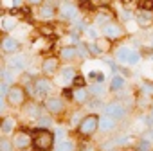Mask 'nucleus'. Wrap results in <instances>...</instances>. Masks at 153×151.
Instances as JSON below:
<instances>
[{
  "mask_svg": "<svg viewBox=\"0 0 153 151\" xmlns=\"http://www.w3.org/2000/svg\"><path fill=\"white\" fill-rule=\"evenodd\" d=\"M54 140H56V135L49 128H36V130H33V146L38 151H49V149H52L56 146Z\"/></svg>",
  "mask_w": 153,
  "mask_h": 151,
  "instance_id": "nucleus-1",
  "label": "nucleus"
},
{
  "mask_svg": "<svg viewBox=\"0 0 153 151\" xmlns=\"http://www.w3.org/2000/svg\"><path fill=\"white\" fill-rule=\"evenodd\" d=\"M114 56H115V59H117L119 63H124V65H137V63L140 61V54H139L135 49L128 47V45L117 47L115 52H114Z\"/></svg>",
  "mask_w": 153,
  "mask_h": 151,
  "instance_id": "nucleus-2",
  "label": "nucleus"
},
{
  "mask_svg": "<svg viewBox=\"0 0 153 151\" xmlns=\"http://www.w3.org/2000/svg\"><path fill=\"white\" fill-rule=\"evenodd\" d=\"M54 85L49 78H43V76H40V78L33 79V95L38 97V99H47L51 97V92H52Z\"/></svg>",
  "mask_w": 153,
  "mask_h": 151,
  "instance_id": "nucleus-3",
  "label": "nucleus"
},
{
  "mask_svg": "<svg viewBox=\"0 0 153 151\" xmlns=\"http://www.w3.org/2000/svg\"><path fill=\"white\" fill-rule=\"evenodd\" d=\"M97 130H99V115H96V113L85 115L83 121H81L79 126H78V131H79V135H83V137H92Z\"/></svg>",
  "mask_w": 153,
  "mask_h": 151,
  "instance_id": "nucleus-4",
  "label": "nucleus"
},
{
  "mask_svg": "<svg viewBox=\"0 0 153 151\" xmlns=\"http://www.w3.org/2000/svg\"><path fill=\"white\" fill-rule=\"evenodd\" d=\"M6 99H7V103H9L11 106H15V108L24 106V104H25V99H27L25 88L20 87V85H13V87L9 88V94H7Z\"/></svg>",
  "mask_w": 153,
  "mask_h": 151,
  "instance_id": "nucleus-5",
  "label": "nucleus"
},
{
  "mask_svg": "<svg viewBox=\"0 0 153 151\" xmlns=\"http://www.w3.org/2000/svg\"><path fill=\"white\" fill-rule=\"evenodd\" d=\"M13 146L22 151V149H29V146L33 144V131H24V130H18L13 133Z\"/></svg>",
  "mask_w": 153,
  "mask_h": 151,
  "instance_id": "nucleus-6",
  "label": "nucleus"
},
{
  "mask_svg": "<svg viewBox=\"0 0 153 151\" xmlns=\"http://www.w3.org/2000/svg\"><path fill=\"white\" fill-rule=\"evenodd\" d=\"M43 106H45V110L49 112V115H59V113L65 112V103H63V99L58 97V95L47 97L45 103H43Z\"/></svg>",
  "mask_w": 153,
  "mask_h": 151,
  "instance_id": "nucleus-7",
  "label": "nucleus"
},
{
  "mask_svg": "<svg viewBox=\"0 0 153 151\" xmlns=\"http://www.w3.org/2000/svg\"><path fill=\"white\" fill-rule=\"evenodd\" d=\"M103 113L105 115H110L112 119L115 121H123L126 117V108L119 103V101H114V103H108L105 108H103Z\"/></svg>",
  "mask_w": 153,
  "mask_h": 151,
  "instance_id": "nucleus-8",
  "label": "nucleus"
},
{
  "mask_svg": "<svg viewBox=\"0 0 153 151\" xmlns=\"http://www.w3.org/2000/svg\"><path fill=\"white\" fill-rule=\"evenodd\" d=\"M27 65H29V61H27L25 54H15L7 59V68L13 72H24L27 68Z\"/></svg>",
  "mask_w": 153,
  "mask_h": 151,
  "instance_id": "nucleus-9",
  "label": "nucleus"
},
{
  "mask_svg": "<svg viewBox=\"0 0 153 151\" xmlns=\"http://www.w3.org/2000/svg\"><path fill=\"white\" fill-rule=\"evenodd\" d=\"M103 34H105V38H108V40H115V38H121V36L124 34V29H123L121 24L110 22V24H106V25L103 27Z\"/></svg>",
  "mask_w": 153,
  "mask_h": 151,
  "instance_id": "nucleus-10",
  "label": "nucleus"
},
{
  "mask_svg": "<svg viewBox=\"0 0 153 151\" xmlns=\"http://www.w3.org/2000/svg\"><path fill=\"white\" fill-rule=\"evenodd\" d=\"M59 70V58H54V56H49L42 61V72L45 76H52Z\"/></svg>",
  "mask_w": 153,
  "mask_h": 151,
  "instance_id": "nucleus-11",
  "label": "nucleus"
},
{
  "mask_svg": "<svg viewBox=\"0 0 153 151\" xmlns=\"http://www.w3.org/2000/svg\"><path fill=\"white\" fill-rule=\"evenodd\" d=\"M59 16L65 20H78V7L72 6V2H61L59 4Z\"/></svg>",
  "mask_w": 153,
  "mask_h": 151,
  "instance_id": "nucleus-12",
  "label": "nucleus"
},
{
  "mask_svg": "<svg viewBox=\"0 0 153 151\" xmlns=\"http://www.w3.org/2000/svg\"><path fill=\"white\" fill-rule=\"evenodd\" d=\"M76 70H74V67H63V68H59V81H61V85L63 87H70L72 83H74V79H76Z\"/></svg>",
  "mask_w": 153,
  "mask_h": 151,
  "instance_id": "nucleus-13",
  "label": "nucleus"
},
{
  "mask_svg": "<svg viewBox=\"0 0 153 151\" xmlns=\"http://www.w3.org/2000/svg\"><path fill=\"white\" fill-rule=\"evenodd\" d=\"M18 49H20V41H18L16 38H13V36H4V40H2V50H4L6 54H15Z\"/></svg>",
  "mask_w": 153,
  "mask_h": 151,
  "instance_id": "nucleus-14",
  "label": "nucleus"
},
{
  "mask_svg": "<svg viewBox=\"0 0 153 151\" xmlns=\"http://www.w3.org/2000/svg\"><path fill=\"white\" fill-rule=\"evenodd\" d=\"M88 97H90V92H88L87 87H83V88H74L72 90V99H74V103H78V104L88 103L90 101Z\"/></svg>",
  "mask_w": 153,
  "mask_h": 151,
  "instance_id": "nucleus-15",
  "label": "nucleus"
},
{
  "mask_svg": "<svg viewBox=\"0 0 153 151\" xmlns=\"http://www.w3.org/2000/svg\"><path fill=\"white\" fill-rule=\"evenodd\" d=\"M115 124H117V121L112 119L110 115H101V117H99V130H101L103 133L114 131V130H115Z\"/></svg>",
  "mask_w": 153,
  "mask_h": 151,
  "instance_id": "nucleus-16",
  "label": "nucleus"
},
{
  "mask_svg": "<svg viewBox=\"0 0 153 151\" xmlns=\"http://www.w3.org/2000/svg\"><path fill=\"white\" fill-rule=\"evenodd\" d=\"M135 22L139 24V27H149L153 24L151 11H139V13H135Z\"/></svg>",
  "mask_w": 153,
  "mask_h": 151,
  "instance_id": "nucleus-17",
  "label": "nucleus"
},
{
  "mask_svg": "<svg viewBox=\"0 0 153 151\" xmlns=\"http://www.w3.org/2000/svg\"><path fill=\"white\" fill-rule=\"evenodd\" d=\"M76 58H79L78 56V49L72 47V45H67V47H61L59 49V59L61 61H72Z\"/></svg>",
  "mask_w": 153,
  "mask_h": 151,
  "instance_id": "nucleus-18",
  "label": "nucleus"
},
{
  "mask_svg": "<svg viewBox=\"0 0 153 151\" xmlns=\"http://www.w3.org/2000/svg\"><path fill=\"white\" fill-rule=\"evenodd\" d=\"M15 128H16V121H15V117L6 115V117L2 119V124H0L2 135H13V133H15Z\"/></svg>",
  "mask_w": 153,
  "mask_h": 151,
  "instance_id": "nucleus-19",
  "label": "nucleus"
},
{
  "mask_svg": "<svg viewBox=\"0 0 153 151\" xmlns=\"http://www.w3.org/2000/svg\"><path fill=\"white\" fill-rule=\"evenodd\" d=\"M126 87V78L123 74H114V78L110 81V90L112 92H121Z\"/></svg>",
  "mask_w": 153,
  "mask_h": 151,
  "instance_id": "nucleus-20",
  "label": "nucleus"
},
{
  "mask_svg": "<svg viewBox=\"0 0 153 151\" xmlns=\"http://www.w3.org/2000/svg\"><path fill=\"white\" fill-rule=\"evenodd\" d=\"M54 15H56L54 6H51V4H43V6H40V11H38V18H40V20H51Z\"/></svg>",
  "mask_w": 153,
  "mask_h": 151,
  "instance_id": "nucleus-21",
  "label": "nucleus"
},
{
  "mask_svg": "<svg viewBox=\"0 0 153 151\" xmlns=\"http://www.w3.org/2000/svg\"><path fill=\"white\" fill-rule=\"evenodd\" d=\"M54 151H76V144L70 138H63V140H58L56 142Z\"/></svg>",
  "mask_w": 153,
  "mask_h": 151,
  "instance_id": "nucleus-22",
  "label": "nucleus"
},
{
  "mask_svg": "<svg viewBox=\"0 0 153 151\" xmlns=\"http://www.w3.org/2000/svg\"><path fill=\"white\" fill-rule=\"evenodd\" d=\"M2 31L4 33H9L11 29H15V25H16V20H15V16H9V15H4L2 16Z\"/></svg>",
  "mask_w": 153,
  "mask_h": 151,
  "instance_id": "nucleus-23",
  "label": "nucleus"
},
{
  "mask_svg": "<svg viewBox=\"0 0 153 151\" xmlns=\"http://www.w3.org/2000/svg\"><path fill=\"white\" fill-rule=\"evenodd\" d=\"M105 87H103V83H90V87H88V92H90V95H94L96 99H99L103 94H105Z\"/></svg>",
  "mask_w": 153,
  "mask_h": 151,
  "instance_id": "nucleus-24",
  "label": "nucleus"
},
{
  "mask_svg": "<svg viewBox=\"0 0 153 151\" xmlns=\"http://www.w3.org/2000/svg\"><path fill=\"white\" fill-rule=\"evenodd\" d=\"M96 45H97V49H99L101 54H105V52H108V50L112 49V43H110L108 38H99V40H96Z\"/></svg>",
  "mask_w": 153,
  "mask_h": 151,
  "instance_id": "nucleus-25",
  "label": "nucleus"
},
{
  "mask_svg": "<svg viewBox=\"0 0 153 151\" xmlns=\"http://www.w3.org/2000/svg\"><path fill=\"white\" fill-rule=\"evenodd\" d=\"M25 115H29V117H33V119H38V117L42 115L40 106H38L36 103H29V106L25 108Z\"/></svg>",
  "mask_w": 153,
  "mask_h": 151,
  "instance_id": "nucleus-26",
  "label": "nucleus"
},
{
  "mask_svg": "<svg viewBox=\"0 0 153 151\" xmlns=\"http://www.w3.org/2000/svg\"><path fill=\"white\" fill-rule=\"evenodd\" d=\"M87 78L92 81V83H105V74L103 72H97V70H92V72H88V76Z\"/></svg>",
  "mask_w": 153,
  "mask_h": 151,
  "instance_id": "nucleus-27",
  "label": "nucleus"
},
{
  "mask_svg": "<svg viewBox=\"0 0 153 151\" xmlns=\"http://www.w3.org/2000/svg\"><path fill=\"white\" fill-rule=\"evenodd\" d=\"M76 49H78V56H79V58H88V56H90L88 43H83V41H79L78 45H76Z\"/></svg>",
  "mask_w": 153,
  "mask_h": 151,
  "instance_id": "nucleus-28",
  "label": "nucleus"
},
{
  "mask_svg": "<svg viewBox=\"0 0 153 151\" xmlns=\"http://www.w3.org/2000/svg\"><path fill=\"white\" fill-rule=\"evenodd\" d=\"M36 122H38V128H49V126L52 124V119H51V115L42 113V115L36 119Z\"/></svg>",
  "mask_w": 153,
  "mask_h": 151,
  "instance_id": "nucleus-29",
  "label": "nucleus"
},
{
  "mask_svg": "<svg viewBox=\"0 0 153 151\" xmlns=\"http://www.w3.org/2000/svg\"><path fill=\"white\" fill-rule=\"evenodd\" d=\"M85 33H87V38H90V41H96V40H99V38H101V36H99V31H97V27H96V25L87 27V29H85Z\"/></svg>",
  "mask_w": 153,
  "mask_h": 151,
  "instance_id": "nucleus-30",
  "label": "nucleus"
},
{
  "mask_svg": "<svg viewBox=\"0 0 153 151\" xmlns=\"http://www.w3.org/2000/svg\"><path fill=\"white\" fill-rule=\"evenodd\" d=\"M16 147L13 146V140H7V138H2L0 140V151H15Z\"/></svg>",
  "mask_w": 153,
  "mask_h": 151,
  "instance_id": "nucleus-31",
  "label": "nucleus"
},
{
  "mask_svg": "<svg viewBox=\"0 0 153 151\" xmlns=\"http://www.w3.org/2000/svg\"><path fill=\"white\" fill-rule=\"evenodd\" d=\"M0 72H2V81H7V83H13V85H15V76L11 74L13 70H9V68H2Z\"/></svg>",
  "mask_w": 153,
  "mask_h": 151,
  "instance_id": "nucleus-32",
  "label": "nucleus"
},
{
  "mask_svg": "<svg viewBox=\"0 0 153 151\" xmlns=\"http://www.w3.org/2000/svg\"><path fill=\"white\" fill-rule=\"evenodd\" d=\"M137 151H151V140L148 138H142L137 146Z\"/></svg>",
  "mask_w": 153,
  "mask_h": 151,
  "instance_id": "nucleus-33",
  "label": "nucleus"
},
{
  "mask_svg": "<svg viewBox=\"0 0 153 151\" xmlns=\"http://www.w3.org/2000/svg\"><path fill=\"white\" fill-rule=\"evenodd\" d=\"M139 7H140V11H151L153 9V0H140Z\"/></svg>",
  "mask_w": 153,
  "mask_h": 151,
  "instance_id": "nucleus-34",
  "label": "nucleus"
},
{
  "mask_svg": "<svg viewBox=\"0 0 153 151\" xmlns=\"http://www.w3.org/2000/svg\"><path fill=\"white\" fill-rule=\"evenodd\" d=\"M13 85L11 83H7V81H2V83H0V94H2V97L6 99L7 97V94H9V88H11Z\"/></svg>",
  "mask_w": 153,
  "mask_h": 151,
  "instance_id": "nucleus-35",
  "label": "nucleus"
},
{
  "mask_svg": "<svg viewBox=\"0 0 153 151\" xmlns=\"http://www.w3.org/2000/svg\"><path fill=\"white\" fill-rule=\"evenodd\" d=\"M74 88H83L85 85H87V81H85V78L83 76H76V79H74Z\"/></svg>",
  "mask_w": 153,
  "mask_h": 151,
  "instance_id": "nucleus-36",
  "label": "nucleus"
},
{
  "mask_svg": "<svg viewBox=\"0 0 153 151\" xmlns=\"http://www.w3.org/2000/svg\"><path fill=\"white\" fill-rule=\"evenodd\" d=\"M83 117H85V115H81V112H76L74 117L70 119V124H78V126H79V122L83 121Z\"/></svg>",
  "mask_w": 153,
  "mask_h": 151,
  "instance_id": "nucleus-37",
  "label": "nucleus"
},
{
  "mask_svg": "<svg viewBox=\"0 0 153 151\" xmlns=\"http://www.w3.org/2000/svg\"><path fill=\"white\" fill-rule=\"evenodd\" d=\"M24 0H9V2H4V6H9V7H20Z\"/></svg>",
  "mask_w": 153,
  "mask_h": 151,
  "instance_id": "nucleus-38",
  "label": "nucleus"
},
{
  "mask_svg": "<svg viewBox=\"0 0 153 151\" xmlns=\"http://www.w3.org/2000/svg\"><path fill=\"white\" fill-rule=\"evenodd\" d=\"M54 135H56V138H58V140H63V138H65V130H61V128H59V130H56V131H54Z\"/></svg>",
  "mask_w": 153,
  "mask_h": 151,
  "instance_id": "nucleus-39",
  "label": "nucleus"
},
{
  "mask_svg": "<svg viewBox=\"0 0 153 151\" xmlns=\"http://www.w3.org/2000/svg\"><path fill=\"white\" fill-rule=\"evenodd\" d=\"M31 6H43V0H27Z\"/></svg>",
  "mask_w": 153,
  "mask_h": 151,
  "instance_id": "nucleus-40",
  "label": "nucleus"
},
{
  "mask_svg": "<svg viewBox=\"0 0 153 151\" xmlns=\"http://www.w3.org/2000/svg\"><path fill=\"white\" fill-rule=\"evenodd\" d=\"M96 2H97V4H101V6H106L110 0H96Z\"/></svg>",
  "mask_w": 153,
  "mask_h": 151,
  "instance_id": "nucleus-41",
  "label": "nucleus"
},
{
  "mask_svg": "<svg viewBox=\"0 0 153 151\" xmlns=\"http://www.w3.org/2000/svg\"><path fill=\"white\" fill-rule=\"evenodd\" d=\"M149 59H151V61H153V54H151V58H149Z\"/></svg>",
  "mask_w": 153,
  "mask_h": 151,
  "instance_id": "nucleus-42",
  "label": "nucleus"
},
{
  "mask_svg": "<svg viewBox=\"0 0 153 151\" xmlns=\"http://www.w3.org/2000/svg\"><path fill=\"white\" fill-rule=\"evenodd\" d=\"M151 47H153V38H151Z\"/></svg>",
  "mask_w": 153,
  "mask_h": 151,
  "instance_id": "nucleus-43",
  "label": "nucleus"
},
{
  "mask_svg": "<svg viewBox=\"0 0 153 151\" xmlns=\"http://www.w3.org/2000/svg\"><path fill=\"white\" fill-rule=\"evenodd\" d=\"M22 151H27V149H22ZM29 151H31V149H29Z\"/></svg>",
  "mask_w": 153,
  "mask_h": 151,
  "instance_id": "nucleus-44",
  "label": "nucleus"
},
{
  "mask_svg": "<svg viewBox=\"0 0 153 151\" xmlns=\"http://www.w3.org/2000/svg\"><path fill=\"white\" fill-rule=\"evenodd\" d=\"M123 2H126V0H123Z\"/></svg>",
  "mask_w": 153,
  "mask_h": 151,
  "instance_id": "nucleus-45",
  "label": "nucleus"
}]
</instances>
